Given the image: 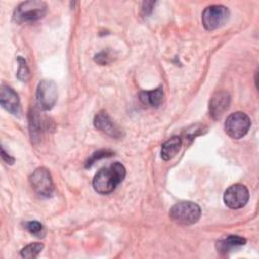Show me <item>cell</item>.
Masks as SVG:
<instances>
[{
	"label": "cell",
	"instance_id": "obj_8",
	"mask_svg": "<svg viewBox=\"0 0 259 259\" xmlns=\"http://www.w3.org/2000/svg\"><path fill=\"white\" fill-rule=\"evenodd\" d=\"M248 200L249 190L245 185L240 183L231 185L224 193V202L232 209H238L245 206Z\"/></svg>",
	"mask_w": 259,
	"mask_h": 259
},
{
	"label": "cell",
	"instance_id": "obj_13",
	"mask_svg": "<svg viewBox=\"0 0 259 259\" xmlns=\"http://www.w3.org/2000/svg\"><path fill=\"white\" fill-rule=\"evenodd\" d=\"M141 102L151 107H158L163 103L164 92L162 87H158L151 91H142L139 94Z\"/></svg>",
	"mask_w": 259,
	"mask_h": 259
},
{
	"label": "cell",
	"instance_id": "obj_3",
	"mask_svg": "<svg viewBox=\"0 0 259 259\" xmlns=\"http://www.w3.org/2000/svg\"><path fill=\"white\" fill-rule=\"evenodd\" d=\"M48 6L44 1L21 2L13 12V19L18 22H31L41 19L47 14Z\"/></svg>",
	"mask_w": 259,
	"mask_h": 259
},
{
	"label": "cell",
	"instance_id": "obj_6",
	"mask_svg": "<svg viewBox=\"0 0 259 259\" xmlns=\"http://www.w3.org/2000/svg\"><path fill=\"white\" fill-rule=\"evenodd\" d=\"M251 120L249 116L241 111L231 113L225 121V131L232 139H241L249 131Z\"/></svg>",
	"mask_w": 259,
	"mask_h": 259
},
{
	"label": "cell",
	"instance_id": "obj_10",
	"mask_svg": "<svg viewBox=\"0 0 259 259\" xmlns=\"http://www.w3.org/2000/svg\"><path fill=\"white\" fill-rule=\"evenodd\" d=\"M0 103L2 107L13 115L20 113V101L17 93L9 86L2 85L0 90Z\"/></svg>",
	"mask_w": 259,
	"mask_h": 259
},
{
	"label": "cell",
	"instance_id": "obj_2",
	"mask_svg": "<svg viewBox=\"0 0 259 259\" xmlns=\"http://www.w3.org/2000/svg\"><path fill=\"white\" fill-rule=\"evenodd\" d=\"M169 215L176 224L189 226L198 222L201 215V209L199 205L194 202L181 201L171 207Z\"/></svg>",
	"mask_w": 259,
	"mask_h": 259
},
{
	"label": "cell",
	"instance_id": "obj_9",
	"mask_svg": "<svg viewBox=\"0 0 259 259\" xmlns=\"http://www.w3.org/2000/svg\"><path fill=\"white\" fill-rule=\"evenodd\" d=\"M231 102V96L228 92L226 91H218L215 92L208 104V109H209V115L213 119H220L223 114L229 109Z\"/></svg>",
	"mask_w": 259,
	"mask_h": 259
},
{
	"label": "cell",
	"instance_id": "obj_18",
	"mask_svg": "<svg viewBox=\"0 0 259 259\" xmlns=\"http://www.w3.org/2000/svg\"><path fill=\"white\" fill-rule=\"evenodd\" d=\"M17 62H18V71H17V78L22 81V82H25L29 79V69L27 67V64H26V61L25 59H23L22 57H18L17 58Z\"/></svg>",
	"mask_w": 259,
	"mask_h": 259
},
{
	"label": "cell",
	"instance_id": "obj_15",
	"mask_svg": "<svg viewBox=\"0 0 259 259\" xmlns=\"http://www.w3.org/2000/svg\"><path fill=\"white\" fill-rule=\"evenodd\" d=\"M45 122L42 117L38 114V111L32 109L29 112V128H30V136L31 139H37L40 136V133L44 131Z\"/></svg>",
	"mask_w": 259,
	"mask_h": 259
},
{
	"label": "cell",
	"instance_id": "obj_5",
	"mask_svg": "<svg viewBox=\"0 0 259 259\" xmlns=\"http://www.w3.org/2000/svg\"><path fill=\"white\" fill-rule=\"evenodd\" d=\"M29 183L33 191L44 197H49L54 192V182L50 171L45 167L36 168L29 176Z\"/></svg>",
	"mask_w": 259,
	"mask_h": 259
},
{
	"label": "cell",
	"instance_id": "obj_20",
	"mask_svg": "<svg viewBox=\"0 0 259 259\" xmlns=\"http://www.w3.org/2000/svg\"><path fill=\"white\" fill-rule=\"evenodd\" d=\"M107 59H108V57H107V55L105 54V52H102V53H100V54H98V55L95 56V61H96L97 63L101 64V65L107 64V63H108Z\"/></svg>",
	"mask_w": 259,
	"mask_h": 259
},
{
	"label": "cell",
	"instance_id": "obj_16",
	"mask_svg": "<svg viewBox=\"0 0 259 259\" xmlns=\"http://www.w3.org/2000/svg\"><path fill=\"white\" fill-rule=\"evenodd\" d=\"M42 249L44 245L41 243H30L22 248V250L20 251V255L23 258H35L42 251Z\"/></svg>",
	"mask_w": 259,
	"mask_h": 259
},
{
	"label": "cell",
	"instance_id": "obj_19",
	"mask_svg": "<svg viewBox=\"0 0 259 259\" xmlns=\"http://www.w3.org/2000/svg\"><path fill=\"white\" fill-rule=\"evenodd\" d=\"M113 153L111 151H108V150H100V151H97L95 153L92 154V156L87 160L86 162V165L85 167L88 168V167H91L95 162H97L98 160L102 159V158H106V157H110L112 156Z\"/></svg>",
	"mask_w": 259,
	"mask_h": 259
},
{
	"label": "cell",
	"instance_id": "obj_4",
	"mask_svg": "<svg viewBox=\"0 0 259 259\" xmlns=\"http://www.w3.org/2000/svg\"><path fill=\"white\" fill-rule=\"evenodd\" d=\"M230 11L224 5H210L204 8L201 14L202 25L206 30H214L223 26L229 19Z\"/></svg>",
	"mask_w": 259,
	"mask_h": 259
},
{
	"label": "cell",
	"instance_id": "obj_7",
	"mask_svg": "<svg viewBox=\"0 0 259 259\" xmlns=\"http://www.w3.org/2000/svg\"><path fill=\"white\" fill-rule=\"evenodd\" d=\"M57 85L52 80H41L36 88V101L41 110H50L57 102Z\"/></svg>",
	"mask_w": 259,
	"mask_h": 259
},
{
	"label": "cell",
	"instance_id": "obj_11",
	"mask_svg": "<svg viewBox=\"0 0 259 259\" xmlns=\"http://www.w3.org/2000/svg\"><path fill=\"white\" fill-rule=\"evenodd\" d=\"M94 126L103 132L104 134L112 137V138H120L122 136V133L120 128L113 122V120L110 118V116L105 111L98 112L93 120Z\"/></svg>",
	"mask_w": 259,
	"mask_h": 259
},
{
	"label": "cell",
	"instance_id": "obj_21",
	"mask_svg": "<svg viewBox=\"0 0 259 259\" xmlns=\"http://www.w3.org/2000/svg\"><path fill=\"white\" fill-rule=\"evenodd\" d=\"M1 156H2V159H3V161L5 162V163H7V164H13V162H14V158L13 157H10L8 154H6L5 153V151H4V148L2 147L1 148Z\"/></svg>",
	"mask_w": 259,
	"mask_h": 259
},
{
	"label": "cell",
	"instance_id": "obj_1",
	"mask_svg": "<svg viewBox=\"0 0 259 259\" xmlns=\"http://www.w3.org/2000/svg\"><path fill=\"white\" fill-rule=\"evenodd\" d=\"M125 174V168L122 164L118 162L112 163L95 174L92 181L93 188L100 194H108L123 181Z\"/></svg>",
	"mask_w": 259,
	"mask_h": 259
},
{
	"label": "cell",
	"instance_id": "obj_12",
	"mask_svg": "<svg viewBox=\"0 0 259 259\" xmlns=\"http://www.w3.org/2000/svg\"><path fill=\"white\" fill-rule=\"evenodd\" d=\"M182 145V140L178 136H173L163 143L161 147V157L164 161H169L176 156Z\"/></svg>",
	"mask_w": 259,
	"mask_h": 259
},
{
	"label": "cell",
	"instance_id": "obj_17",
	"mask_svg": "<svg viewBox=\"0 0 259 259\" xmlns=\"http://www.w3.org/2000/svg\"><path fill=\"white\" fill-rule=\"evenodd\" d=\"M24 228L33 236L37 237V238H42L46 234V230L44 228V226L36 221H30V222H26L24 223Z\"/></svg>",
	"mask_w": 259,
	"mask_h": 259
},
{
	"label": "cell",
	"instance_id": "obj_14",
	"mask_svg": "<svg viewBox=\"0 0 259 259\" xmlns=\"http://www.w3.org/2000/svg\"><path fill=\"white\" fill-rule=\"evenodd\" d=\"M246 244V239L240 236L230 235L227 238L218 241L217 243V249L221 253H229L232 250L239 248L241 246H244Z\"/></svg>",
	"mask_w": 259,
	"mask_h": 259
}]
</instances>
